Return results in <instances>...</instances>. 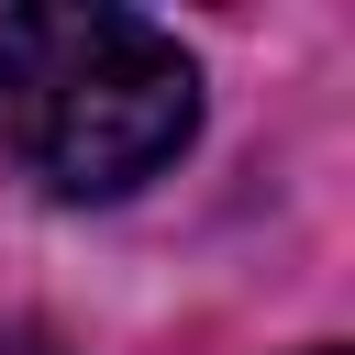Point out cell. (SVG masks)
Returning a JSON list of instances; mask_svg holds the SVG:
<instances>
[{
    "instance_id": "3",
    "label": "cell",
    "mask_w": 355,
    "mask_h": 355,
    "mask_svg": "<svg viewBox=\"0 0 355 355\" xmlns=\"http://www.w3.org/2000/svg\"><path fill=\"white\" fill-rule=\"evenodd\" d=\"M322 355H333V344H322Z\"/></svg>"
},
{
    "instance_id": "1",
    "label": "cell",
    "mask_w": 355,
    "mask_h": 355,
    "mask_svg": "<svg viewBox=\"0 0 355 355\" xmlns=\"http://www.w3.org/2000/svg\"><path fill=\"white\" fill-rule=\"evenodd\" d=\"M200 122V67L144 11H11L0 22V133L55 200H122Z\"/></svg>"
},
{
    "instance_id": "2",
    "label": "cell",
    "mask_w": 355,
    "mask_h": 355,
    "mask_svg": "<svg viewBox=\"0 0 355 355\" xmlns=\"http://www.w3.org/2000/svg\"><path fill=\"white\" fill-rule=\"evenodd\" d=\"M0 355H67V344H44V333H0Z\"/></svg>"
}]
</instances>
